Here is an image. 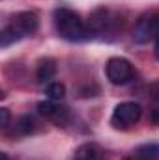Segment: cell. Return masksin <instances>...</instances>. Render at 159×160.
<instances>
[{
  "mask_svg": "<svg viewBox=\"0 0 159 160\" xmlns=\"http://www.w3.org/2000/svg\"><path fill=\"white\" fill-rule=\"evenodd\" d=\"M38 26H40V19H38L36 13H32V11H21L2 30V34H0V45L8 47V45H11L15 41L26 38V36H32L38 30Z\"/></svg>",
  "mask_w": 159,
  "mask_h": 160,
  "instance_id": "cell-1",
  "label": "cell"
},
{
  "mask_svg": "<svg viewBox=\"0 0 159 160\" xmlns=\"http://www.w3.org/2000/svg\"><path fill=\"white\" fill-rule=\"evenodd\" d=\"M54 26L58 36L66 41H82L86 39V34H88L79 13L68 8H58L54 11Z\"/></svg>",
  "mask_w": 159,
  "mask_h": 160,
  "instance_id": "cell-2",
  "label": "cell"
},
{
  "mask_svg": "<svg viewBox=\"0 0 159 160\" xmlns=\"http://www.w3.org/2000/svg\"><path fill=\"white\" fill-rule=\"evenodd\" d=\"M140 116H142V108H140L139 102H131V101L120 102L114 108V112H112L111 125L114 128H122L123 130V128H129L131 125H135L140 119Z\"/></svg>",
  "mask_w": 159,
  "mask_h": 160,
  "instance_id": "cell-3",
  "label": "cell"
},
{
  "mask_svg": "<svg viewBox=\"0 0 159 160\" xmlns=\"http://www.w3.org/2000/svg\"><path fill=\"white\" fill-rule=\"evenodd\" d=\"M133 39L140 45H146L154 39H159V13L142 15L135 28H133Z\"/></svg>",
  "mask_w": 159,
  "mask_h": 160,
  "instance_id": "cell-4",
  "label": "cell"
},
{
  "mask_svg": "<svg viewBox=\"0 0 159 160\" xmlns=\"http://www.w3.org/2000/svg\"><path fill=\"white\" fill-rule=\"evenodd\" d=\"M105 73H107V78L116 86L118 84H127L135 75L133 65L125 58H111L105 65Z\"/></svg>",
  "mask_w": 159,
  "mask_h": 160,
  "instance_id": "cell-5",
  "label": "cell"
},
{
  "mask_svg": "<svg viewBox=\"0 0 159 160\" xmlns=\"http://www.w3.org/2000/svg\"><path fill=\"white\" fill-rule=\"evenodd\" d=\"M38 110H40L41 116H45L47 119H51L56 125H66L69 121V110L62 104H58L56 101H43L38 104Z\"/></svg>",
  "mask_w": 159,
  "mask_h": 160,
  "instance_id": "cell-6",
  "label": "cell"
},
{
  "mask_svg": "<svg viewBox=\"0 0 159 160\" xmlns=\"http://www.w3.org/2000/svg\"><path fill=\"white\" fill-rule=\"evenodd\" d=\"M56 75V63H54V60H41L40 65H38V71H36V78H38V82H41V84H49L51 80H52V77Z\"/></svg>",
  "mask_w": 159,
  "mask_h": 160,
  "instance_id": "cell-7",
  "label": "cell"
},
{
  "mask_svg": "<svg viewBox=\"0 0 159 160\" xmlns=\"http://www.w3.org/2000/svg\"><path fill=\"white\" fill-rule=\"evenodd\" d=\"M73 160H103V155H101V149L97 145L84 143V145H80L79 149L75 151Z\"/></svg>",
  "mask_w": 159,
  "mask_h": 160,
  "instance_id": "cell-8",
  "label": "cell"
},
{
  "mask_svg": "<svg viewBox=\"0 0 159 160\" xmlns=\"http://www.w3.org/2000/svg\"><path fill=\"white\" fill-rule=\"evenodd\" d=\"M107 22H109V13H107V9H97V11L92 13L88 26H90V30H94V32H101V30L107 26Z\"/></svg>",
  "mask_w": 159,
  "mask_h": 160,
  "instance_id": "cell-9",
  "label": "cell"
},
{
  "mask_svg": "<svg viewBox=\"0 0 159 160\" xmlns=\"http://www.w3.org/2000/svg\"><path fill=\"white\" fill-rule=\"evenodd\" d=\"M45 95L51 99V101H60L64 99L66 95V86L62 82H49L45 86Z\"/></svg>",
  "mask_w": 159,
  "mask_h": 160,
  "instance_id": "cell-10",
  "label": "cell"
},
{
  "mask_svg": "<svg viewBox=\"0 0 159 160\" xmlns=\"http://www.w3.org/2000/svg\"><path fill=\"white\" fill-rule=\"evenodd\" d=\"M137 157H142V158H148V160L159 158V145L157 143H146V145H140V147L137 149Z\"/></svg>",
  "mask_w": 159,
  "mask_h": 160,
  "instance_id": "cell-11",
  "label": "cell"
},
{
  "mask_svg": "<svg viewBox=\"0 0 159 160\" xmlns=\"http://www.w3.org/2000/svg\"><path fill=\"white\" fill-rule=\"evenodd\" d=\"M34 128H36V123H34V119H32L30 116H25V118L19 119L17 132H21V134H30V132H34Z\"/></svg>",
  "mask_w": 159,
  "mask_h": 160,
  "instance_id": "cell-12",
  "label": "cell"
},
{
  "mask_svg": "<svg viewBox=\"0 0 159 160\" xmlns=\"http://www.w3.org/2000/svg\"><path fill=\"white\" fill-rule=\"evenodd\" d=\"M9 119H11L9 110H8V108H0V125H2V127H8V125H9Z\"/></svg>",
  "mask_w": 159,
  "mask_h": 160,
  "instance_id": "cell-13",
  "label": "cell"
},
{
  "mask_svg": "<svg viewBox=\"0 0 159 160\" xmlns=\"http://www.w3.org/2000/svg\"><path fill=\"white\" fill-rule=\"evenodd\" d=\"M152 121H154V125H159V110H152Z\"/></svg>",
  "mask_w": 159,
  "mask_h": 160,
  "instance_id": "cell-14",
  "label": "cell"
},
{
  "mask_svg": "<svg viewBox=\"0 0 159 160\" xmlns=\"http://www.w3.org/2000/svg\"><path fill=\"white\" fill-rule=\"evenodd\" d=\"M123 160H148V158H142V157H127V158Z\"/></svg>",
  "mask_w": 159,
  "mask_h": 160,
  "instance_id": "cell-15",
  "label": "cell"
},
{
  "mask_svg": "<svg viewBox=\"0 0 159 160\" xmlns=\"http://www.w3.org/2000/svg\"><path fill=\"white\" fill-rule=\"evenodd\" d=\"M0 160H9V158H8V155H6V153H0Z\"/></svg>",
  "mask_w": 159,
  "mask_h": 160,
  "instance_id": "cell-16",
  "label": "cell"
},
{
  "mask_svg": "<svg viewBox=\"0 0 159 160\" xmlns=\"http://www.w3.org/2000/svg\"><path fill=\"white\" fill-rule=\"evenodd\" d=\"M156 58H157V60H159V43H157V45H156Z\"/></svg>",
  "mask_w": 159,
  "mask_h": 160,
  "instance_id": "cell-17",
  "label": "cell"
}]
</instances>
